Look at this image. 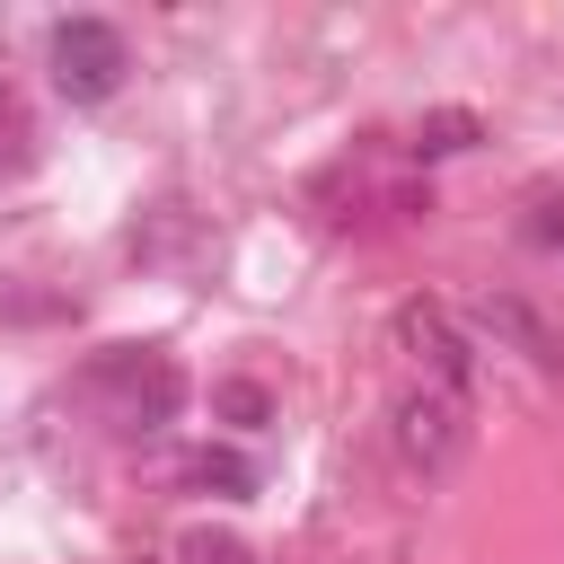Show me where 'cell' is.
Wrapping results in <instances>:
<instances>
[{
  "mask_svg": "<svg viewBox=\"0 0 564 564\" xmlns=\"http://www.w3.org/2000/svg\"><path fill=\"white\" fill-rule=\"evenodd\" d=\"M123 70H132L123 26H106V18H62V26H53V88H62L70 106H106V97L123 88Z\"/></svg>",
  "mask_w": 564,
  "mask_h": 564,
  "instance_id": "obj_1",
  "label": "cell"
},
{
  "mask_svg": "<svg viewBox=\"0 0 564 564\" xmlns=\"http://www.w3.org/2000/svg\"><path fill=\"white\" fill-rule=\"evenodd\" d=\"M88 388H97V397H115V423H132V432L167 423V414H176V397H185L176 361H167V352H141V344H115V352L88 370Z\"/></svg>",
  "mask_w": 564,
  "mask_h": 564,
  "instance_id": "obj_2",
  "label": "cell"
},
{
  "mask_svg": "<svg viewBox=\"0 0 564 564\" xmlns=\"http://www.w3.org/2000/svg\"><path fill=\"white\" fill-rule=\"evenodd\" d=\"M458 449H467V397H458V388L414 379V388L397 397V458H405V467H423V476H441Z\"/></svg>",
  "mask_w": 564,
  "mask_h": 564,
  "instance_id": "obj_3",
  "label": "cell"
},
{
  "mask_svg": "<svg viewBox=\"0 0 564 564\" xmlns=\"http://www.w3.org/2000/svg\"><path fill=\"white\" fill-rule=\"evenodd\" d=\"M397 344L414 352V370H423L432 388H458V397H467V344H458L449 308H432V300H405V308H397Z\"/></svg>",
  "mask_w": 564,
  "mask_h": 564,
  "instance_id": "obj_4",
  "label": "cell"
},
{
  "mask_svg": "<svg viewBox=\"0 0 564 564\" xmlns=\"http://www.w3.org/2000/svg\"><path fill=\"white\" fill-rule=\"evenodd\" d=\"M185 485H212V494L238 502V494H256V467L229 458V449H194V458H185Z\"/></svg>",
  "mask_w": 564,
  "mask_h": 564,
  "instance_id": "obj_5",
  "label": "cell"
},
{
  "mask_svg": "<svg viewBox=\"0 0 564 564\" xmlns=\"http://www.w3.org/2000/svg\"><path fill=\"white\" fill-rule=\"evenodd\" d=\"M467 141H476V115H458V106L414 123V159H449V150H467Z\"/></svg>",
  "mask_w": 564,
  "mask_h": 564,
  "instance_id": "obj_6",
  "label": "cell"
},
{
  "mask_svg": "<svg viewBox=\"0 0 564 564\" xmlns=\"http://www.w3.org/2000/svg\"><path fill=\"white\" fill-rule=\"evenodd\" d=\"M185 564H256V555L229 546V538H185Z\"/></svg>",
  "mask_w": 564,
  "mask_h": 564,
  "instance_id": "obj_7",
  "label": "cell"
},
{
  "mask_svg": "<svg viewBox=\"0 0 564 564\" xmlns=\"http://www.w3.org/2000/svg\"><path fill=\"white\" fill-rule=\"evenodd\" d=\"M220 414H238V423H264V388H247V379H238V388H220Z\"/></svg>",
  "mask_w": 564,
  "mask_h": 564,
  "instance_id": "obj_8",
  "label": "cell"
},
{
  "mask_svg": "<svg viewBox=\"0 0 564 564\" xmlns=\"http://www.w3.org/2000/svg\"><path fill=\"white\" fill-rule=\"evenodd\" d=\"M26 159V123H18V106L0 97V167H18Z\"/></svg>",
  "mask_w": 564,
  "mask_h": 564,
  "instance_id": "obj_9",
  "label": "cell"
},
{
  "mask_svg": "<svg viewBox=\"0 0 564 564\" xmlns=\"http://www.w3.org/2000/svg\"><path fill=\"white\" fill-rule=\"evenodd\" d=\"M538 238H564V203H546V220H538Z\"/></svg>",
  "mask_w": 564,
  "mask_h": 564,
  "instance_id": "obj_10",
  "label": "cell"
}]
</instances>
